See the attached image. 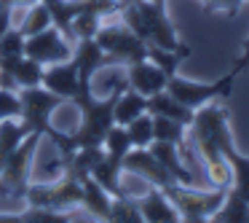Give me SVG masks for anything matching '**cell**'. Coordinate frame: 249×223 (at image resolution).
<instances>
[{"label":"cell","mask_w":249,"mask_h":223,"mask_svg":"<svg viewBox=\"0 0 249 223\" xmlns=\"http://www.w3.org/2000/svg\"><path fill=\"white\" fill-rule=\"evenodd\" d=\"M19 113H22L19 92H11V89H0V121H6V119H19Z\"/></svg>","instance_id":"f546056e"},{"label":"cell","mask_w":249,"mask_h":223,"mask_svg":"<svg viewBox=\"0 0 249 223\" xmlns=\"http://www.w3.org/2000/svg\"><path fill=\"white\" fill-rule=\"evenodd\" d=\"M142 113H147V97H142L140 92H134V89L126 86L124 92L118 94L115 108H113L115 124L126 126V124H131V121H134L137 116H142Z\"/></svg>","instance_id":"ac0fdd59"},{"label":"cell","mask_w":249,"mask_h":223,"mask_svg":"<svg viewBox=\"0 0 249 223\" xmlns=\"http://www.w3.org/2000/svg\"><path fill=\"white\" fill-rule=\"evenodd\" d=\"M27 135H33V132H27V126H24L19 119L0 121V167L6 164V159L14 153V148H19V142H22Z\"/></svg>","instance_id":"7402d4cb"},{"label":"cell","mask_w":249,"mask_h":223,"mask_svg":"<svg viewBox=\"0 0 249 223\" xmlns=\"http://www.w3.org/2000/svg\"><path fill=\"white\" fill-rule=\"evenodd\" d=\"M225 159L228 164H231L233 169V183H231V191H236L238 196H244V199L249 202V156H244V153L236 151V145L225 148Z\"/></svg>","instance_id":"44dd1931"},{"label":"cell","mask_w":249,"mask_h":223,"mask_svg":"<svg viewBox=\"0 0 249 223\" xmlns=\"http://www.w3.org/2000/svg\"><path fill=\"white\" fill-rule=\"evenodd\" d=\"M163 194L172 199V204L177 207L179 212V221H188V223H201V221H209L214 215V210L222 204L225 199V191L222 188H196V185H182V183H172L166 188H161Z\"/></svg>","instance_id":"7a4b0ae2"},{"label":"cell","mask_w":249,"mask_h":223,"mask_svg":"<svg viewBox=\"0 0 249 223\" xmlns=\"http://www.w3.org/2000/svg\"><path fill=\"white\" fill-rule=\"evenodd\" d=\"M209 221H214V223H249V202L244 196H238L236 191L228 188L222 204L214 210V215Z\"/></svg>","instance_id":"d6986e66"},{"label":"cell","mask_w":249,"mask_h":223,"mask_svg":"<svg viewBox=\"0 0 249 223\" xmlns=\"http://www.w3.org/2000/svg\"><path fill=\"white\" fill-rule=\"evenodd\" d=\"M0 196H8V191L3 188V183H0Z\"/></svg>","instance_id":"836d02e7"},{"label":"cell","mask_w":249,"mask_h":223,"mask_svg":"<svg viewBox=\"0 0 249 223\" xmlns=\"http://www.w3.org/2000/svg\"><path fill=\"white\" fill-rule=\"evenodd\" d=\"M19 223H67L72 221L70 212H59V210H49V207H24L17 212Z\"/></svg>","instance_id":"4316f807"},{"label":"cell","mask_w":249,"mask_h":223,"mask_svg":"<svg viewBox=\"0 0 249 223\" xmlns=\"http://www.w3.org/2000/svg\"><path fill=\"white\" fill-rule=\"evenodd\" d=\"M158 3H166V0H158Z\"/></svg>","instance_id":"e575fe53"},{"label":"cell","mask_w":249,"mask_h":223,"mask_svg":"<svg viewBox=\"0 0 249 223\" xmlns=\"http://www.w3.org/2000/svg\"><path fill=\"white\" fill-rule=\"evenodd\" d=\"M51 24H54L51 22V11L46 8L43 0H38V3H33L30 8H24V19L19 24H14V27H19L24 38H30V35L43 33V30L51 27Z\"/></svg>","instance_id":"603a6c76"},{"label":"cell","mask_w":249,"mask_h":223,"mask_svg":"<svg viewBox=\"0 0 249 223\" xmlns=\"http://www.w3.org/2000/svg\"><path fill=\"white\" fill-rule=\"evenodd\" d=\"M107 221L110 223H142V212H140V204H137V196H129L126 191L113 196Z\"/></svg>","instance_id":"cb8c5ba5"},{"label":"cell","mask_w":249,"mask_h":223,"mask_svg":"<svg viewBox=\"0 0 249 223\" xmlns=\"http://www.w3.org/2000/svg\"><path fill=\"white\" fill-rule=\"evenodd\" d=\"M233 70H236L238 76H241L244 70H249V38L244 41V51H241V57H238V60L233 62Z\"/></svg>","instance_id":"1f68e13d"},{"label":"cell","mask_w":249,"mask_h":223,"mask_svg":"<svg viewBox=\"0 0 249 223\" xmlns=\"http://www.w3.org/2000/svg\"><path fill=\"white\" fill-rule=\"evenodd\" d=\"M43 135H27L19 148H14V153L6 159V164L0 167V183L8 191V196L14 199H24V191L30 185V175H33V164H35V153H38Z\"/></svg>","instance_id":"277c9868"},{"label":"cell","mask_w":249,"mask_h":223,"mask_svg":"<svg viewBox=\"0 0 249 223\" xmlns=\"http://www.w3.org/2000/svg\"><path fill=\"white\" fill-rule=\"evenodd\" d=\"M72 62L78 65V78H81V89H89L99 70L105 67H118L115 60L97 43V38H81L75 41V51H72Z\"/></svg>","instance_id":"30bf717a"},{"label":"cell","mask_w":249,"mask_h":223,"mask_svg":"<svg viewBox=\"0 0 249 223\" xmlns=\"http://www.w3.org/2000/svg\"><path fill=\"white\" fill-rule=\"evenodd\" d=\"M49 92H54L56 97H62L65 102H70L78 92H81V78H78V65L72 60L67 62H56V65H49L43 70V83Z\"/></svg>","instance_id":"7c38bea8"},{"label":"cell","mask_w":249,"mask_h":223,"mask_svg":"<svg viewBox=\"0 0 249 223\" xmlns=\"http://www.w3.org/2000/svg\"><path fill=\"white\" fill-rule=\"evenodd\" d=\"M147 148H150L153 156H156L158 162H161L163 167L169 169V175H172L177 183H182V185H196V178H193V172H190L188 162L182 159L179 145H174V142H163V140H153Z\"/></svg>","instance_id":"5bb4252c"},{"label":"cell","mask_w":249,"mask_h":223,"mask_svg":"<svg viewBox=\"0 0 249 223\" xmlns=\"http://www.w3.org/2000/svg\"><path fill=\"white\" fill-rule=\"evenodd\" d=\"M118 3H121V0H118Z\"/></svg>","instance_id":"d590c367"},{"label":"cell","mask_w":249,"mask_h":223,"mask_svg":"<svg viewBox=\"0 0 249 223\" xmlns=\"http://www.w3.org/2000/svg\"><path fill=\"white\" fill-rule=\"evenodd\" d=\"M33 3H38V0H0V6H6V8H30Z\"/></svg>","instance_id":"d6a6232c"},{"label":"cell","mask_w":249,"mask_h":223,"mask_svg":"<svg viewBox=\"0 0 249 223\" xmlns=\"http://www.w3.org/2000/svg\"><path fill=\"white\" fill-rule=\"evenodd\" d=\"M24 35L19 27H8L6 33L0 35V60L6 57H22L24 54Z\"/></svg>","instance_id":"f1b7e54d"},{"label":"cell","mask_w":249,"mask_h":223,"mask_svg":"<svg viewBox=\"0 0 249 223\" xmlns=\"http://www.w3.org/2000/svg\"><path fill=\"white\" fill-rule=\"evenodd\" d=\"M43 70L46 67L27 54L6 57V60H0V89L19 92V89L40 86L43 83Z\"/></svg>","instance_id":"ba28073f"},{"label":"cell","mask_w":249,"mask_h":223,"mask_svg":"<svg viewBox=\"0 0 249 223\" xmlns=\"http://www.w3.org/2000/svg\"><path fill=\"white\" fill-rule=\"evenodd\" d=\"M124 76H126L129 89L140 92L142 97H153V94L163 92V89H166V81H169L166 73H163L158 65H153L147 57L145 60L131 62V65H124Z\"/></svg>","instance_id":"8fae6325"},{"label":"cell","mask_w":249,"mask_h":223,"mask_svg":"<svg viewBox=\"0 0 249 223\" xmlns=\"http://www.w3.org/2000/svg\"><path fill=\"white\" fill-rule=\"evenodd\" d=\"M19 102H22V113H19V121L27 126V132H35V135H43L51 129V116L59 108L65 100L56 97L54 92H49L46 86H30V89H19Z\"/></svg>","instance_id":"5b68a950"},{"label":"cell","mask_w":249,"mask_h":223,"mask_svg":"<svg viewBox=\"0 0 249 223\" xmlns=\"http://www.w3.org/2000/svg\"><path fill=\"white\" fill-rule=\"evenodd\" d=\"M147 113H153V116H166V119H174V121H179V124L190 126L196 110H190L188 105H182L177 97H172V94L163 89V92L147 97Z\"/></svg>","instance_id":"2e32d148"},{"label":"cell","mask_w":249,"mask_h":223,"mask_svg":"<svg viewBox=\"0 0 249 223\" xmlns=\"http://www.w3.org/2000/svg\"><path fill=\"white\" fill-rule=\"evenodd\" d=\"M153 137L163 142H174V145L182 148L188 142V126L174 119H166V116H153Z\"/></svg>","instance_id":"d4e9b609"},{"label":"cell","mask_w":249,"mask_h":223,"mask_svg":"<svg viewBox=\"0 0 249 223\" xmlns=\"http://www.w3.org/2000/svg\"><path fill=\"white\" fill-rule=\"evenodd\" d=\"M206 11L212 14H225V17H236L238 8L247 3V0H201Z\"/></svg>","instance_id":"4dcf8cb0"},{"label":"cell","mask_w":249,"mask_h":223,"mask_svg":"<svg viewBox=\"0 0 249 223\" xmlns=\"http://www.w3.org/2000/svg\"><path fill=\"white\" fill-rule=\"evenodd\" d=\"M126 172L137 175L140 180H145L147 185H156V188H166V185L177 183L169 175V169L150 153V148H131L124 156V175Z\"/></svg>","instance_id":"9c48e42d"},{"label":"cell","mask_w":249,"mask_h":223,"mask_svg":"<svg viewBox=\"0 0 249 223\" xmlns=\"http://www.w3.org/2000/svg\"><path fill=\"white\" fill-rule=\"evenodd\" d=\"M238 73L231 70L228 76H222L220 81L214 83H196V81H185V78L179 76H172L166 81V92L172 94V97H177L182 105H188L190 110L201 108V105L212 102V100H225L231 97V89L233 83H236Z\"/></svg>","instance_id":"8992f818"},{"label":"cell","mask_w":249,"mask_h":223,"mask_svg":"<svg viewBox=\"0 0 249 223\" xmlns=\"http://www.w3.org/2000/svg\"><path fill=\"white\" fill-rule=\"evenodd\" d=\"M97 43L113 57L115 65H131V62L147 57V43L121 22L118 14L105 17L102 27H99V33H97Z\"/></svg>","instance_id":"3957f363"},{"label":"cell","mask_w":249,"mask_h":223,"mask_svg":"<svg viewBox=\"0 0 249 223\" xmlns=\"http://www.w3.org/2000/svg\"><path fill=\"white\" fill-rule=\"evenodd\" d=\"M72 51H75V43L67 35H62V30H56L54 24L24 41V54L33 57L35 62H40L43 67L72 60Z\"/></svg>","instance_id":"52a82bcc"},{"label":"cell","mask_w":249,"mask_h":223,"mask_svg":"<svg viewBox=\"0 0 249 223\" xmlns=\"http://www.w3.org/2000/svg\"><path fill=\"white\" fill-rule=\"evenodd\" d=\"M102 148H105V153L107 156H113V159H118V162H124V156L131 151V137H129V129L126 126H121V124H113L107 129V135H105V140H102Z\"/></svg>","instance_id":"484cf974"},{"label":"cell","mask_w":249,"mask_h":223,"mask_svg":"<svg viewBox=\"0 0 249 223\" xmlns=\"http://www.w3.org/2000/svg\"><path fill=\"white\" fill-rule=\"evenodd\" d=\"M110 202H113V196H110L94 178L83 180V199H81V207H78V210H83V215H86L89 221H107Z\"/></svg>","instance_id":"9a60e30c"},{"label":"cell","mask_w":249,"mask_h":223,"mask_svg":"<svg viewBox=\"0 0 249 223\" xmlns=\"http://www.w3.org/2000/svg\"><path fill=\"white\" fill-rule=\"evenodd\" d=\"M83 199V183H78L75 178L59 172L49 183H33L30 180L27 191H24V204L30 207H49V210L59 212H72L81 207Z\"/></svg>","instance_id":"6da1fadb"},{"label":"cell","mask_w":249,"mask_h":223,"mask_svg":"<svg viewBox=\"0 0 249 223\" xmlns=\"http://www.w3.org/2000/svg\"><path fill=\"white\" fill-rule=\"evenodd\" d=\"M91 178L97 180L110 196L124 194V185H121V180H124V162H118V159H113V156L105 153V156L99 159V164L94 167Z\"/></svg>","instance_id":"e0dca14e"},{"label":"cell","mask_w":249,"mask_h":223,"mask_svg":"<svg viewBox=\"0 0 249 223\" xmlns=\"http://www.w3.org/2000/svg\"><path fill=\"white\" fill-rule=\"evenodd\" d=\"M129 129V137H131V145L134 148H147L156 137H153V116L150 113H142L137 116L131 124H126Z\"/></svg>","instance_id":"83f0119b"},{"label":"cell","mask_w":249,"mask_h":223,"mask_svg":"<svg viewBox=\"0 0 249 223\" xmlns=\"http://www.w3.org/2000/svg\"><path fill=\"white\" fill-rule=\"evenodd\" d=\"M137 204L142 212V223H177L179 212L166 194L156 185H147V194L137 196Z\"/></svg>","instance_id":"4fadbf2b"},{"label":"cell","mask_w":249,"mask_h":223,"mask_svg":"<svg viewBox=\"0 0 249 223\" xmlns=\"http://www.w3.org/2000/svg\"><path fill=\"white\" fill-rule=\"evenodd\" d=\"M188 57H190V49H188V46H182V49H161V46L147 43V60H150L153 65L161 67V70L166 73L169 78L177 76L182 60H188Z\"/></svg>","instance_id":"ffe728a7"}]
</instances>
